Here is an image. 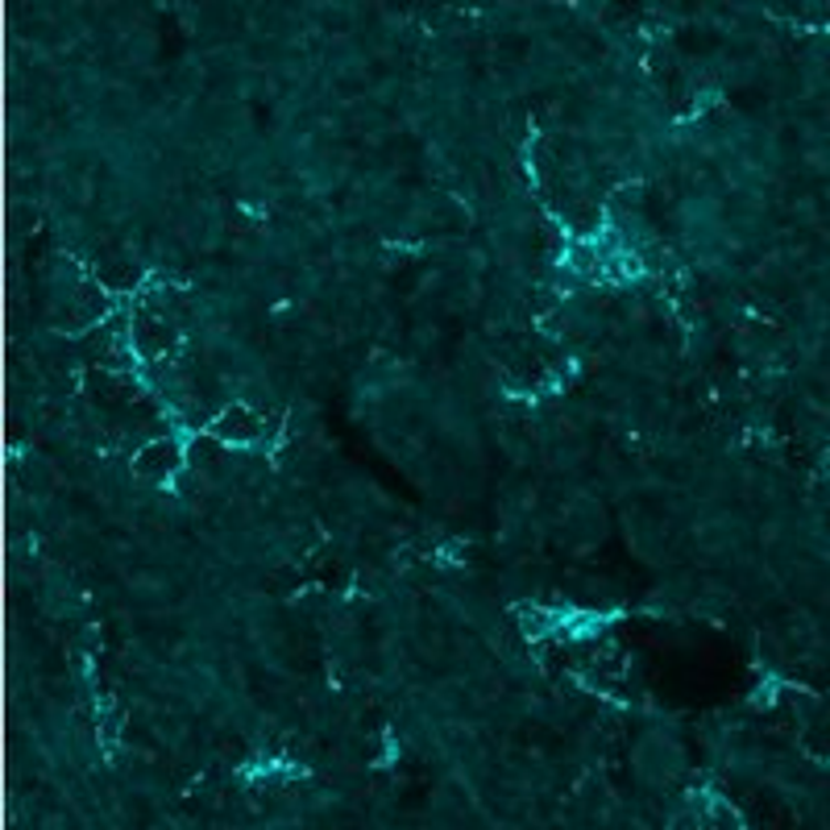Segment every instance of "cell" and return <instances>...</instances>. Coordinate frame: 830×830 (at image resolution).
<instances>
[{"label": "cell", "mask_w": 830, "mask_h": 830, "mask_svg": "<svg viewBox=\"0 0 830 830\" xmlns=\"http://www.w3.org/2000/svg\"><path fill=\"white\" fill-rule=\"evenodd\" d=\"M827 473H830V457H827Z\"/></svg>", "instance_id": "obj_3"}, {"label": "cell", "mask_w": 830, "mask_h": 830, "mask_svg": "<svg viewBox=\"0 0 830 830\" xmlns=\"http://www.w3.org/2000/svg\"><path fill=\"white\" fill-rule=\"evenodd\" d=\"M179 466H183V449L174 440H155L134 457V473L141 482H167L179 473Z\"/></svg>", "instance_id": "obj_1"}, {"label": "cell", "mask_w": 830, "mask_h": 830, "mask_svg": "<svg viewBox=\"0 0 830 830\" xmlns=\"http://www.w3.org/2000/svg\"><path fill=\"white\" fill-rule=\"evenodd\" d=\"M258 415L249 412V407H242V403H233L216 424H212V436L221 440V445H249L254 436H258Z\"/></svg>", "instance_id": "obj_2"}]
</instances>
